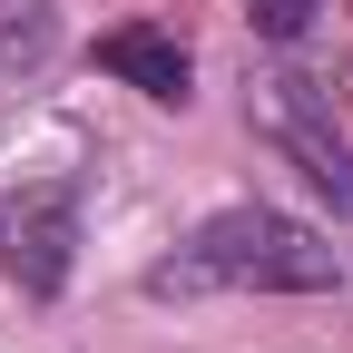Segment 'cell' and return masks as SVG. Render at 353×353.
Returning <instances> with one entry per match:
<instances>
[{
  "label": "cell",
  "instance_id": "cell-1",
  "mask_svg": "<svg viewBox=\"0 0 353 353\" xmlns=\"http://www.w3.org/2000/svg\"><path fill=\"white\" fill-rule=\"evenodd\" d=\"M343 255L285 206H216L206 226L148 265V294H334Z\"/></svg>",
  "mask_w": 353,
  "mask_h": 353
},
{
  "label": "cell",
  "instance_id": "cell-2",
  "mask_svg": "<svg viewBox=\"0 0 353 353\" xmlns=\"http://www.w3.org/2000/svg\"><path fill=\"white\" fill-rule=\"evenodd\" d=\"M69 265H79V187L69 176L0 196V275L30 304H50V294H69Z\"/></svg>",
  "mask_w": 353,
  "mask_h": 353
},
{
  "label": "cell",
  "instance_id": "cell-3",
  "mask_svg": "<svg viewBox=\"0 0 353 353\" xmlns=\"http://www.w3.org/2000/svg\"><path fill=\"white\" fill-rule=\"evenodd\" d=\"M245 118H255V138H275V148H285L304 176H314V187H324L343 216H353V148H343V128H334V99H324L314 79H294V69H285V79H265Z\"/></svg>",
  "mask_w": 353,
  "mask_h": 353
},
{
  "label": "cell",
  "instance_id": "cell-4",
  "mask_svg": "<svg viewBox=\"0 0 353 353\" xmlns=\"http://www.w3.org/2000/svg\"><path fill=\"white\" fill-rule=\"evenodd\" d=\"M99 69L108 79H128V88H138V99H157V108H187L196 99V59H187V39H176V30H157V20H128V30H108L99 39Z\"/></svg>",
  "mask_w": 353,
  "mask_h": 353
},
{
  "label": "cell",
  "instance_id": "cell-5",
  "mask_svg": "<svg viewBox=\"0 0 353 353\" xmlns=\"http://www.w3.org/2000/svg\"><path fill=\"white\" fill-rule=\"evenodd\" d=\"M59 59V0H0V88H20Z\"/></svg>",
  "mask_w": 353,
  "mask_h": 353
},
{
  "label": "cell",
  "instance_id": "cell-6",
  "mask_svg": "<svg viewBox=\"0 0 353 353\" xmlns=\"http://www.w3.org/2000/svg\"><path fill=\"white\" fill-rule=\"evenodd\" d=\"M314 10H324V0H245V20H255V39H275V50H294V39L314 30Z\"/></svg>",
  "mask_w": 353,
  "mask_h": 353
}]
</instances>
